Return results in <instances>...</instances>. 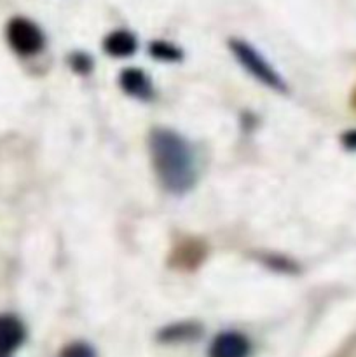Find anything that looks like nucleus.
<instances>
[{
    "label": "nucleus",
    "mask_w": 356,
    "mask_h": 357,
    "mask_svg": "<svg viewBox=\"0 0 356 357\" xmlns=\"http://www.w3.org/2000/svg\"><path fill=\"white\" fill-rule=\"evenodd\" d=\"M150 157L161 185L170 194H187L195 183V159L187 139L171 129H154Z\"/></svg>",
    "instance_id": "nucleus-1"
},
{
    "label": "nucleus",
    "mask_w": 356,
    "mask_h": 357,
    "mask_svg": "<svg viewBox=\"0 0 356 357\" xmlns=\"http://www.w3.org/2000/svg\"><path fill=\"white\" fill-rule=\"evenodd\" d=\"M70 66H72L73 72L84 75V73H89L91 68H93V59H91L86 52H75V54H72V58H70Z\"/></svg>",
    "instance_id": "nucleus-12"
},
{
    "label": "nucleus",
    "mask_w": 356,
    "mask_h": 357,
    "mask_svg": "<svg viewBox=\"0 0 356 357\" xmlns=\"http://www.w3.org/2000/svg\"><path fill=\"white\" fill-rule=\"evenodd\" d=\"M150 54L156 59H161V61H180L181 59V51L178 47H175L170 42L156 40L150 44L149 47Z\"/></svg>",
    "instance_id": "nucleus-10"
},
{
    "label": "nucleus",
    "mask_w": 356,
    "mask_h": 357,
    "mask_svg": "<svg viewBox=\"0 0 356 357\" xmlns=\"http://www.w3.org/2000/svg\"><path fill=\"white\" fill-rule=\"evenodd\" d=\"M7 42L20 56H34L44 49L45 38L40 28L27 17H14L7 24Z\"/></svg>",
    "instance_id": "nucleus-3"
},
{
    "label": "nucleus",
    "mask_w": 356,
    "mask_h": 357,
    "mask_svg": "<svg viewBox=\"0 0 356 357\" xmlns=\"http://www.w3.org/2000/svg\"><path fill=\"white\" fill-rule=\"evenodd\" d=\"M202 333L201 324L195 321H184V323H175L159 331L157 340L163 344H184V342L198 340Z\"/></svg>",
    "instance_id": "nucleus-7"
},
{
    "label": "nucleus",
    "mask_w": 356,
    "mask_h": 357,
    "mask_svg": "<svg viewBox=\"0 0 356 357\" xmlns=\"http://www.w3.org/2000/svg\"><path fill=\"white\" fill-rule=\"evenodd\" d=\"M250 342L239 331H223L216 335L209 345L208 357H248L250 356Z\"/></svg>",
    "instance_id": "nucleus-4"
},
{
    "label": "nucleus",
    "mask_w": 356,
    "mask_h": 357,
    "mask_svg": "<svg viewBox=\"0 0 356 357\" xmlns=\"http://www.w3.org/2000/svg\"><path fill=\"white\" fill-rule=\"evenodd\" d=\"M342 143H344L346 149L356 150V129L355 131H349L342 136Z\"/></svg>",
    "instance_id": "nucleus-14"
},
{
    "label": "nucleus",
    "mask_w": 356,
    "mask_h": 357,
    "mask_svg": "<svg viewBox=\"0 0 356 357\" xmlns=\"http://www.w3.org/2000/svg\"><path fill=\"white\" fill-rule=\"evenodd\" d=\"M175 255H177V265L178 267L192 268L195 265H199V261L205 257V246L198 244L195 241H188L184 246L177 248L175 250Z\"/></svg>",
    "instance_id": "nucleus-9"
},
{
    "label": "nucleus",
    "mask_w": 356,
    "mask_h": 357,
    "mask_svg": "<svg viewBox=\"0 0 356 357\" xmlns=\"http://www.w3.org/2000/svg\"><path fill=\"white\" fill-rule=\"evenodd\" d=\"M59 357H96V352L93 351L89 344L84 342H73V344L66 345L61 351Z\"/></svg>",
    "instance_id": "nucleus-11"
},
{
    "label": "nucleus",
    "mask_w": 356,
    "mask_h": 357,
    "mask_svg": "<svg viewBox=\"0 0 356 357\" xmlns=\"http://www.w3.org/2000/svg\"><path fill=\"white\" fill-rule=\"evenodd\" d=\"M353 103H355V107H356V93H355V96H353Z\"/></svg>",
    "instance_id": "nucleus-15"
},
{
    "label": "nucleus",
    "mask_w": 356,
    "mask_h": 357,
    "mask_svg": "<svg viewBox=\"0 0 356 357\" xmlns=\"http://www.w3.org/2000/svg\"><path fill=\"white\" fill-rule=\"evenodd\" d=\"M229 47L232 51V54L236 56L237 61H239V65L248 73H251L258 82L278 91V93H286L288 91V86L283 80V77L276 72V68H272L271 63L253 45L246 44V42L239 40V38H232L229 42Z\"/></svg>",
    "instance_id": "nucleus-2"
},
{
    "label": "nucleus",
    "mask_w": 356,
    "mask_h": 357,
    "mask_svg": "<svg viewBox=\"0 0 356 357\" xmlns=\"http://www.w3.org/2000/svg\"><path fill=\"white\" fill-rule=\"evenodd\" d=\"M119 86L126 94L136 100H150L154 94L152 82L140 68H126L119 75Z\"/></svg>",
    "instance_id": "nucleus-6"
},
{
    "label": "nucleus",
    "mask_w": 356,
    "mask_h": 357,
    "mask_svg": "<svg viewBox=\"0 0 356 357\" xmlns=\"http://www.w3.org/2000/svg\"><path fill=\"white\" fill-rule=\"evenodd\" d=\"M265 265H271L272 268H276V271L279 272H290V274L297 272V267L292 264V261L286 260V258L276 257V255H269V257H265Z\"/></svg>",
    "instance_id": "nucleus-13"
},
{
    "label": "nucleus",
    "mask_w": 356,
    "mask_h": 357,
    "mask_svg": "<svg viewBox=\"0 0 356 357\" xmlns=\"http://www.w3.org/2000/svg\"><path fill=\"white\" fill-rule=\"evenodd\" d=\"M136 38L131 31L115 30L103 40V51L114 58H128L136 51Z\"/></svg>",
    "instance_id": "nucleus-8"
},
{
    "label": "nucleus",
    "mask_w": 356,
    "mask_h": 357,
    "mask_svg": "<svg viewBox=\"0 0 356 357\" xmlns=\"http://www.w3.org/2000/svg\"><path fill=\"white\" fill-rule=\"evenodd\" d=\"M27 331L23 323L16 316L3 314L0 316V357L13 354L24 342Z\"/></svg>",
    "instance_id": "nucleus-5"
}]
</instances>
